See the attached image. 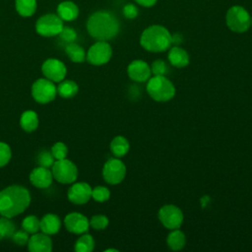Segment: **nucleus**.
Listing matches in <instances>:
<instances>
[{"label": "nucleus", "mask_w": 252, "mask_h": 252, "mask_svg": "<svg viewBox=\"0 0 252 252\" xmlns=\"http://www.w3.org/2000/svg\"><path fill=\"white\" fill-rule=\"evenodd\" d=\"M135 1L144 7H152L157 3V0H135Z\"/></svg>", "instance_id": "obj_39"}, {"label": "nucleus", "mask_w": 252, "mask_h": 252, "mask_svg": "<svg viewBox=\"0 0 252 252\" xmlns=\"http://www.w3.org/2000/svg\"><path fill=\"white\" fill-rule=\"evenodd\" d=\"M65 51L68 57L75 63H82L86 60L87 54L84 48L75 42L68 43L65 48Z\"/></svg>", "instance_id": "obj_25"}, {"label": "nucleus", "mask_w": 252, "mask_h": 252, "mask_svg": "<svg viewBox=\"0 0 252 252\" xmlns=\"http://www.w3.org/2000/svg\"><path fill=\"white\" fill-rule=\"evenodd\" d=\"M92 189L86 182L74 183L68 190V199L73 204L84 205L92 198Z\"/></svg>", "instance_id": "obj_14"}, {"label": "nucleus", "mask_w": 252, "mask_h": 252, "mask_svg": "<svg viewBox=\"0 0 252 252\" xmlns=\"http://www.w3.org/2000/svg\"><path fill=\"white\" fill-rule=\"evenodd\" d=\"M57 94V88L54 82L46 79H37L32 87V95L33 99L39 103H47L52 101Z\"/></svg>", "instance_id": "obj_7"}, {"label": "nucleus", "mask_w": 252, "mask_h": 252, "mask_svg": "<svg viewBox=\"0 0 252 252\" xmlns=\"http://www.w3.org/2000/svg\"><path fill=\"white\" fill-rule=\"evenodd\" d=\"M31 203L29 190L20 185H11L0 192V214L14 218L22 214Z\"/></svg>", "instance_id": "obj_1"}, {"label": "nucleus", "mask_w": 252, "mask_h": 252, "mask_svg": "<svg viewBox=\"0 0 252 252\" xmlns=\"http://www.w3.org/2000/svg\"><path fill=\"white\" fill-rule=\"evenodd\" d=\"M123 14L127 19H134L138 16V8L134 4H127L123 8Z\"/></svg>", "instance_id": "obj_38"}, {"label": "nucleus", "mask_w": 252, "mask_h": 252, "mask_svg": "<svg viewBox=\"0 0 252 252\" xmlns=\"http://www.w3.org/2000/svg\"><path fill=\"white\" fill-rule=\"evenodd\" d=\"M79 91L78 85L72 80H63L57 87V93L64 98H71L77 94Z\"/></svg>", "instance_id": "obj_24"}, {"label": "nucleus", "mask_w": 252, "mask_h": 252, "mask_svg": "<svg viewBox=\"0 0 252 252\" xmlns=\"http://www.w3.org/2000/svg\"><path fill=\"white\" fill-rule=\"evenodd\" d=\"M15 231L16 225L10 220V218L3 217L0 219V240L12 237Z\"/></svg>", "instance_id": "obj_28"}, {"label": "nucleus", "mask_w": 252, "mask_h": 252, "mask_svg": "<svg viewBox=\"0 0 252 252\" xmlns=\"http://www.w3.org/2000/svg\"><path fill=\"white\" fill-rule=\"evenodd\" d=\"M59 37L61 40H63L64 42L68 43H72L76 40L77 38V32H75L74 29L70 28V27H63L62 31L59 32Z\"/></svg>", "instance_id": "obj_33"}, {"label": "nucleus", "mask_w": 252, "mask_h": 252, "mask_svg": "<svg viewBox=\"0 0 252 252\" xmlns=\"http://www.w3.org/2000/svg\"><path fill=\"white\" fill-rule=\"evenodd\" d=\"M50 152H51L53 158H55V160H57V159L66 158L67 154H68V149L64 143L57 142L52 146Z\"/></svg>", "instance_id": "obj_31"}, {"label": "nucleus", "mask_w": 252, "mask_h": 252, "mask_svg": "<svg viewBox=\"0 0 252 252\" xmlns=\"http://www.w3.org/2000/svg\"><path fill=\"white\" fill-rule=\"evenodd\" d=\"M63 29V20L54 14H47L40 17L36 24V32L42 36H54L58 35Z\"/></svg>", "instance_id": "obj_8"}, {"label": "nucleus", "mask_w": 252, "mask_h": 252, "mask_svg": "<svg viewBox=\"0 0 252 252\" xmlns=\"http://www.w3.org/2000/svg\"><path fill=\"white\" fill-rule=\"evenodd\" d=\"M41 71L44 77L54 83H60L66 76V66L64 63L55 58L45 60L41 66Z\"/></svg>", "instance_id": "obj_12"}, {"label": "nucleus", "mask_w": 252, "mask_h": 252, "mask_svg": "<svg viewBox=\"0 0 252 252\" xmlns=\"http://www.w3.org/2000/svg\"><path fill=\"white\" fill-rule=\"evenodd\" d=\"M15 5L17 12L23 17H30L33 15L36 9L35 0H16Z\"/></svg>", "instance_id": "obj_26"}, {"label": "nucleus", "mask_w": 252, "mask_h": 252, "mask_svg": "<svg viewBox=\"0 0 252 252\" xmlns=\"http://www.w3.org/2000/svg\"><path fill=\"white\" fill-rule=\"evenodd\" d=\"M64 224L68 231L75 234H83L88 231L90 220L83 214L74 212L68 214L64 219Z\"/></svg>", "instance_id": "obj_13"}, {"label": "nucleus", "mask_w": 252, "mask_h": 252, "mask_svg": "<svg viewBox=\"0 0 252 252\" xmlns=\"http://www.w3.org/2000/svg\"><path fill=\"white\" fill-rule=\"evenodd\" d=\"M110 197V191L104 186H96L92 189V198L96 202H105Z\"/></svg>", "instance_id": "obj_30"}, {"label": "nucleus", "mask_w": 252, "mask_h": 252, "mask_svg": "<svg viewBox=\"0 0 252 252\" xmlns=\"http://www.w3.org/2000/svg\"><path fill=\"white\" fill-rule=\"evenodd\" d=\"M22 227L28 233H35L40 229V220L35 216H28L22 221Z\"/></svg>", "instance_id": "obj_29"}, {"label": "nucleus", "mask_w": 252, "mask_h": 252, "mask_svg": "<svg viewBox=\"0 0 252 252\" xmlns=\"http://www.w3.org/2000/svg\"><path fill=\"white\" fill-rule=\"evenodd\" d=\"M226 25L235 32H246L251 25L249 13L241 6H232L226 13Z\"/></svg>", "instance_id": "obj_5"}, {"label": "nucleus", "mask_w": 252, "mask_h": 252, "mask_svg": "<svg viewBox=\"0 0 252 252\" xmlns=\"http://www.w3.org/2000/svg\"><path fill=\"white\" fill-rule=\"evenodd\" d=\"M127 74L131 80L143 83L151 78L152 71L147 62L143 60H134L128 65Z\"/></svg>", "instance_id": "obj_15"}, {"label": "nucleus", "mask_w": 252, "mask_h": 252, "mask_svg": "<svg viewBox=\"0 0 252 252\" xmlns=\"http://www.w3.org/2000/svg\"><path fill=\"white\" fill-rule=\"evenodd\" d=\"M89 33L97 40H108L117 35L119 22L108 11H97L92 14L87 23Z\"/></svg>", "instance_id": "obj_2"}, {"label": "nucleus", "mask_w": 252, "mask_h": 252, "mask_svg": "<svg viewBox=\"0 0 252 252\" xmlns=\"http://www.w3.org/2000/svg\"><path fill=\"white\" fill-rule=\"evenodd\" d=\"M57 13L63 21H74L79 16V8L74 2L64 1L58 5Z\"/></svg>", "instance_id": "obj_20"}, {"label": "nucleus", "mask_w": 252, "mask_h": 252, "mask_svg": "<svg viewBox=\"0 0 252 252\" xmlns=\"http://www.w3.org/2000/svg\"><path fill=\"white\" fill-rule=\"evenodd\" d=\"M151 71L155 76H164L167 73V66L164 61L158 59L152 63Z\"/></svg>", "instance_id": "obj_36"}, {"label": "nucleus", "mask_w": 252, "mask_h": 252, "mask_svg": "<svg viewBox=\"0 0 252 252\" xmlns=\"http://www.w3.org/2000/svg\"><path fill=\"white\" fill-rule=\"evenodd\" d=\"M28 248L31 252H50L52 241L46 233H33L28 241Z\"/></svg>", "instance_id": "obj_17"}, {"label": "nucleus", "mask_w": 252, "mask_h": 252, "mask_svg": "<svg viewBox=\"0 0 252 252\" xmlns=\"http://www.w3.org/2000/svg\"><path fill=\"white\" fill-rule=\"evenodd\" d=\"M251 25H252V18H251Z\"/></svg>", "instance_id": "obj_42"}, {"label": "nucleus", "mask_w": 252, "mask_h": 252, "mask_svg": "<svg viewBox=\"0 0 252 252\" xmlns=\"http://www.w3.org/2000/svg\"><path fill=\"white\" fill-rule=\"evenodd\" d=\"M61 227V220L54 214H47L40 220V230L48 235L55 234Z\"/></svg>", "instance_id": "obj_19"}, {"label": "nucleus", "mask_w": 252, "mask_h": 252, "mask_svg": "<svg viewBox=\"0 0 252 252\" xmlns=\"http://www.w3.org/2000/svg\"><path fill=\"white\" fill-rule=\"evenodd\" d=\"M125 175L126 166L121 159L117 158H111L106 160L102 168V176L107 183L111 185L119 184L122 182Z\"/></svg>", "instance_id": "obj_9"}, {"label": "nucleus", "mask_w": 252, "mask_h": 252, "mask_svg": "<svg viewBox=\"0 0 252 252\" xmlns=\"http://www.w3.org/2000/svg\"><path fill=\"white\" fill-rule=\"evenodd\" d=\"M147 92L154 100L165 102L174 96L175 88L165 76H154L148 80Z\"/></svg>", "instance_id": "obj_4"}, {"label": "nucleus", "mask_w": 252, "mask_h": 252, "mask_svg": "<svg viewBox=\"0 0 252 252\" xmlns=\"http://www.w3.org/2000/svg\"><path fill=\"white\" fill-rule=\"evenodd\" d=\"M168 60L170 64L177 68H183L189 64L190 58L186 50L175 45L168 51Z\"/></svg>", "instance_id": "obj_18"}, {"label": "nucleus", "mask_w": 252, "mask_h": 252, "mask_svg": "<svg viewBox=\"0 0 252 252\" xmlns=\"http://www.w3.org/2000/svg\"><path fill=\"white\" fill-rule=\"evenodd\" d=\"M13 239V241L20 245V246H23L25 244H28V241H29V233L26 231V230H18V231H15L14 234L12 235L11 237Z\"/></svg>", "instance_id": "obj_37"}, {"label": "nucleus", "mask_w": 252, "mask_h": 252, "mask_svg": "<svg viewBox=\"0 0 252 252\" xmlns=\"http://www.w3.org/2000/svg\"><path fill=\"white\" fill-rule=\"evenodd\" d=\"M130 149V144L128 140L123 136H116L112 139L110 143V151L116 158H121L125 156Z\"/></svg>", "instance_id": "obj_21"}, {"label": "nucleus", "mask_w": 252, "mask_h": 252, "mask_svg": "<svg viewBox=\"0 0 252 252\" xmlns=\"http://www.w3.org/2000/svg\"><path fill=\"white\" fill-rule=\"evenodd\" d=\"M183 219L182 211L174 205H164L158 211V220L164 227L170 230L179 228Z\"/></svg>", "instance_id": "obj_11"}, {"label": "nucleus", "mask_w": 252, "mask_h": 252, "mask_svg": "<svg viewBox=\"0 0 252 252\" xmlns=\"http://www.w3.org/2000/svg\"><path fill=\"white\" fill-rule=\"evenodd\" d=\"M20 125L26 132H32L38 126L37 114L32 110H27L21 115Z\"/></svg>", "instance_id": "obj_22"}, {"label": "nucleus", "mask_w": 252, "mask_h": 252, "mask_svg": "<svg viewBox=\"0 0 252 252\" xmlns=\"http://www.w3.org/2000/svg\"><path fill=\"white\" fill-rule=\"evenodd\" d=\"M55 161V158H53L51 152H47V151H42L41 153H39L38 157H37V162L39 163L40 166H44V167H51L53 165Z\"/></svg>", "instance_id": "obj_35"}, {"label": "nucleus", "mask_w": 252, "mask_h": 252, "mask_svg": "<svg viewBox=\"0 0 252 252\" xmlns=\"http://www.w3.org/2000/svg\"><path fill=\"white\" fill-rule=\"evenodd\" d=\"M94 248V240L91 234H83L81 235L76 243L75 250L77 252H91Z\"/></svg>", "instance_id": "obj_27"}, {"label": "nucleus", "mask_w": 252, "mask_h": 252, "mask_svg": "<svg viewBox=\"0 0 252 252\" xmlns=\"http://www.w3.org/2000/svg\"><path fill=\"white\" fill-rule=\"evenodd\" d=\"M181 41H182L181 34L175 33V34L171 35V44H177L178 45L179 43H181Z\"/></svg>", "instance_id": "obj_40"}, {"label": "nucleus", "mask_w": 252, "mask_h": 252, "mask_svg": "<svg viewBox=\"0 0 252 252\" xmlns=\"http://www.w3.org/2000/svg\"><path fill=\"white\" fill-rule=\"evenodd\" d=\"M140 43L143 48L150 52H162L170 47L171 34L162 26H150L142 32Z\"/></svg>", "instance_id": "obj_3"}, {"label": "nucleus", "mask_w": 252, "mask_h": 252, "mask_svg": "<svg viewBox=\"0 0 252 252\" xmlns=\"http://www.w3.org/2000/svg\"><path fill=\"white\" fill-rule=\"evenodd\" d=\"M53 180L52 172L48 167L37 166L32 170L30 173L31 183L37 188H47L51 185Z\"/></svg>", "instance_id": "obj_16"}, {"label": "nucleus", "mask_w": 252, "mask_h": 252, "mask_svg": "<svg viewBox=\"0 0 252 252\" xmlns=\"http://www.w3.org/2000/svg\"><path fill=\"white\" fill-rule=\"evenodd\" d=\"M109 251H114V252H118V250H117V249H112V248H111V249H106V250H105V252H109Z\"/></svg>", "instance_id": "obj_41"}, {"label": "nucleus", "mask_w": 252, "mask_h": 252, "mask_svg": "<svg viewBox=\"0 0 252 252\" xmlns=\"http://www.w3.org/2000/svg\"><path fill=\"white\" fill-rule=\"evenodd\" d=\"M108 222L109 220L107 217L103 215H95L92 217V219L90 220V225L96 230H102L106 228V226L108 225Z\"/></svg>", "instance_id": "obj_32"}, {"label": "nucleus", "mask_w": 252, "mask_h": 252, "mask_svg": "<svg viewBox=\"0 0 252 252\" xmlns=\"http://www.w3.org/2000/svg\"><path fill=\"white\" fill-rule=\"evenodd\" d=\"M185 242H186L185 235L178 228L172 229V231L167 235V238H166V243L168 247L174 251L181 250L185 246Z\"/></svg>", "instance_id": "obj_23"}, {"label": "nucleus", "mask_w": 252, "mask_h": 252, "mask_svg": "<svg viewBox=\"0 0 252 252\" xmlns=\"http://www.w3.org/2000/svg\"><path fill=\"white\" fill-rule=\"evenodd\" d=\"M51 172L56 181L64 184L73 183L78 177L77 166L67 158L55 160L51 166Z\"/></svg>", "instance_id": "obj_6"}, {"label": "nucleus", "mask_w": 252, "mask_h": 252, "mask_svg": "<svg viewBox=\"0 0 252 252\" xmlns=\"http://www.w3.org/2000/svg\"><path fill=\"white\" fill-rule=\"evenodd\" d=\"M112 55V48L105 40H98L94 43L87 52V60L94 66H100L107 63Z\"/></svg>", "instance_id": "obj_10"}, {"label": "nucleus", "mask_w": 252, "mask_h": 252, "mask_svg": "<svg viewBox=\"0 0 252 252\" xmlns=\"http://www.w3.org/2000/svg\"><path fill=\"white\" fill-rule=\"evenodd\" d=\"M12 153L8 144L0 142V167L5 166L11 159Z\"/></svg>", "instance_id": "obj_34"}]
</instances>
